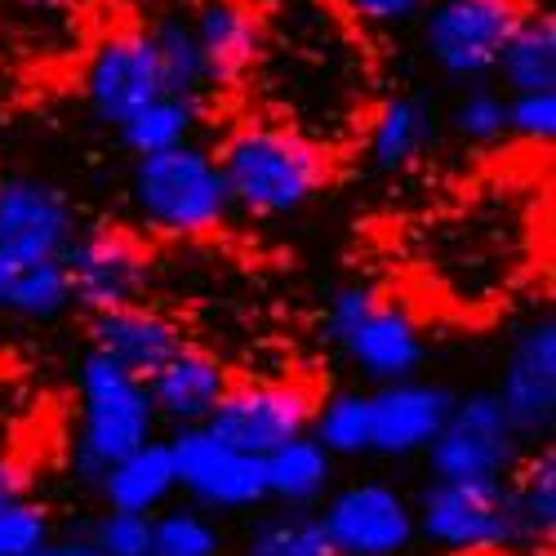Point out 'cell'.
<instances>
[{
	"label": "cell",
	"instance_id": "29",
	"mask_svg": "<svg viewBox=\"0 0 556 556\" xmlns=\"http://www.w3.org/2000/svg\"><path fill=\"white\" fill-rule=\"evenodd\" d=\"M148 36H152L161 80H165L169 94L201 99L210 89V80H205V63H201V50H197L192 23L188 18H161L156 27H148Z\"/></svg>",
	"mask_w": 556,
	"mask_h": 556
},
{
	"label": "cell",
	"instance_id": "1",
	"mask_svg": "<svg viewBox=\"0 0 556 556\" xmlns=\"http://www.w3.org/2000/svg\"><path fill=\"white\" fill-rule=\"evenodd\" d=\"M218 169L231 192V210L286 218L330 182V152L316 134L290 121H250L227 134Z\"/></svg>",
	"mask_w": 556,
	"mask_h": 556
},
{
	"label": "cell",
	"instance_id": "31",
	"mask_svg": "<svg viewBox=\"0 0 556 556\" xmlns=\"http://www.w3.org/2000/svg\"><path fill=\"white\" fill-rule=\"evenodd\" d=\"M450 125H454V134L463 138V143H472V148L503 143L507 138V94H498V89H490V85L468 89V94L454 103Z\"/></svg>",
	"mask_w": 556,
	"mask_h": 556
},
{
	"label": "cell",
	"instance_id": "36",
	"mask_svg": "<svg viewBox=\"0 0 556 556\" xmlns=\"http://www.w3.org/2000/svg\"><path fill=\"white\" fill-rule=\"evenodd\" d=\"M27 485H31V477H27L23 463H18V458H10V454H0V507L14 503V498H23V494H27Z\"/></svg>",
	"mask_w": 556,
	"mask_h": 556
},
{
	"label": "cell",
	"instance_id": "21",
	"mask_svg": "<svg viewBox=\"0 0 556 556\" xmlns=\"http://www.w3.org/2000/svg\"><path fill=\"white\" fill-rule=\"evenodd\" d=\"M108 507H121V513H161V507L178 494L174 481V454L169 441H143L138 450L121 454L112 468L94 481Z\"/></svg>",
	"mask_w": 556,
	"mask_h": 556
},
{
	"label": "cell",
	"instance_id": "30",
	"mask_svg": "<svg viewBox=\"0 0 556 556\" xmlns=\"http://www.w3.org/2000/svg\"><path fill=\"white\" fill-rule=\"evenodd\" d=\"M152 556H223V530L197 503H165L152 513Z\"/></svg>",
	"mask_w": 556,
	"mask_h": 556
},
{
	"label": "cell",
	"instance_id": "27",
	"mask_svg": "<svg viewBox=\"0 0 556 556\" xmlns=\"http://www.w3.org/2000/svg\"><path fill=\"white\" fill-rule=\"evenodd\" d=\"M369 428H375L369 392H334L326 401H316L307 432L334 458H361V454H369Z\"/></svg>",
	"mask_w": 556,
	"mask_h": 556
},
{
	"label": "cell",
	"instance_id": "7",
	"mask_svg": "<svg viewBox=\"0 0 556 556\" xmlns=\"http://www.w3.org/2000/svg\"><path fill=\"white\" fill-rule=\"evenodd\" d=\"M530 14V0H432L419 14L424 54L450 80H485L498 67L507 36Z\"/></svg>",
	"mask_w": 556,
	"mask_h": 556
},
{
	"label": "cell",
	"instance_id": "32",
	"mask_svg": "<svg viewBox=\"0 0 556 556\" xmlns=\"http://www.w3.org/2000/svg\"><path fill=\"white\" fill-rule=\"evenodd\" d=\"M85 539L99 547V556H152V517L108 507Z\"/></svg>",
	"mask_w": 556,
	"mask_h": 556
},
{
	"label": "cell",
	"instance_id": "25",
	"mask_svg": "<svg viewBox=\"0 0 556 556\" xmlns=\"http://www.w3.org/2000/svg\"><path fill=\"white\" fill-rule=\"evenodd\" d=\"M245 556H339L312 507H276L245 534Z\"/></svg>",
	"mask_w": 556,
	"mask_h": 556
},
{
	"label": "cell",
	"instance_id": "22",
	"mask_svg": "<svg viewBox=\"0 0 556 556\" xmlns=\"http://www.w3.org/2000/svg\"><path fill=\"white\" fill-rule=\"evenodd\" d=\"M263 481H267V498L281 507H312L330 494L334 485V454L320 445L312 432L276 445L271 454H263Z\"/></svg>",
	"mask_w": 556,
	"mask_h": 556
},
{
	"label": "cell",
	"instance_id": "14",
	"mask_svg": "<svg viewBox=\"0 0 556 556\" xmlns=\"http://www.w3.org/2000/svg\"><path fill=\"white\" fill-rule=\"evenodd\" d=\"M76 231V205L59 182L36 174L0 178V254L14 263L59 258Z\"/></svg>",
	"mask_w": 556,
	"mask_h": 556
},
{
	"label": "cell",
	"instance_id": "19",
	"mask_svg": "<svg viewBox=\"0 0 556 556\" xmlns=\"http://www.w3.org/2000/svg\"><path fill=\"white\" fill-rule=\"evenodd\" d=\"M143 383H148L156 419H165L174 428H197V424L210 419V409L218 405V396L227 392L231 379H227L218 356L182 343L161 369H152Z\"/></svg>",
	"mask_w": 556,
	"mask_h": 556
},
{
	"label": "cell",
	"instance_id": "15",
	"mask_svg": "<svg viewBox=\"0 0 556 556\" xmlns=\"http://www.w3.org/2000/svg\"><path fill=\"white\" fill-rule=\"evenodd\" d=\"M503 414L526 437H543L556 419V320L539 316L513 339L494 388Z\"/></svg>",
	"mask_w": 556,
	"mask_h": 556
},
{
	"label": "cell",
	"instance_id": "3",
	"mask_svg": "<svg viewBox=\"0 0 556 556\" xmlns=\"http://www.w3.org/2000/svg\"><path fill=\"white\" fill-rule=\"evenodd\" d=\"M129 201L152 231L161 237H210L231 214V192L223 182L218 156L201 143H178L152 156H134Z\"/></svg>",
	"mask_w": 556,
	"mask_h": 556
},
{
	"label": "cell",
	"instance_id": "9",
	"mask_svg": "<svg viewBox=\"0 0 556 556\" xmlns=\"http://www.w3.org/2000/svg\"><path fill=\"white\" fill-rule=\"evenodd\" d=\"M174 454V481L188 494V503L205 507V513H250V507L267 503V481H263V458L227 445L214 437L205 424L197 428H174L169 437Z\"/></svg>",
	"mask_w": 556,
	"mask_h": 556
},
{
	"label": "cell",
	"instance_id": "35",
	"mask_svg": "<svg viewBox=\"0 0 556 556\" xmlns=\"http://www.w3.org/2000/svg\"><path fill=\"white\" fill-rule=\"evenodd\" d=\"M334 5L356 18V23H369V27H401V23H414L432 0H334Z\"/></svg>",
	"mask_w": 556,
	"mask_h": 556
},
{
	"label": "cell",
	"instance_id": "6",
	"mask_svg": "<svg viewBox=\"0 0 556 556\" xmlns=\"http://www.w3.org/2000/svg\"><path fill=\"white\" fill-rule=\"evenodd\" d=\"M414 526L432 547L458 556L539 547L521 526L507 481H428L414 503Z\"/></svg>",
	"mask_w": 556,
	"mask_h": 556
},
{
	"label": "cell",
	"instance_id": "16",
	"mask_svg": "<svg viewBox=\"0 0 556 556\" xmlns=\"http://www.w3.org/2000/svg\"><path fill=\"white\" fill-rule=\"evenodd\" d=\"M454 405V392L428 379H396L369 392V414H375V428H369V454L383 458H414L432 445V437L441 432L445 414Z\"/></svg>",
	"mask_w": 556,
	"mask_h": 556
},
{
	"label": "cell",
	"instance_id": "2",
	"mask_svg": "<svg viewBox=\"0 0 556 556\" xmlns=\"http://www.w3.org/2000/svg\"><path fill=\"white\" fill-rule=\"evenodd\" d=\"M530 254V218L513 197H485L463 205L450 223H441L437 245L428 250V276L445 290L450 303H498L513 290L517 271Z\"/></svg>",
	"mask_w": 556,
	"mask_h": 556
},
{
	"label": "cell",
	"instance_id": "28",
	"mask_svg": "<svg viewBox=\"0 0 556 556\" xmlns=\"http://www.w3.org/2000/svg\"><path fill=\"white\" fill-rule=\"evenodd\" d=\"M517 481H507L513 490V503L521 513V526L530 530L534 543H552L556 534V450H539L526 463L513 468Z\"/></svg>",
	"mask_w": 556,
	"mask_h": 556
},
{
	"label": "cell",
	"instance_id": "12",
	"mask_svg": "<svg viewBox=\"0 0 556 556\" xmlns=\"http://www.w3.org/2000/svg\"><path fill=\"white\" fill-rule=\"evenodd\" d=\"M72 281V299L85 312H108L121 303H138L152 281V254L143 241L116 227L76 231L59 254Z\"/></svg>",
	"mask_w": 556,
	"mask_h": 556
},
{
	"label": "cell",
	"instance_id": "26",
	"mask_svg": "<svg viewBox=\"0 0 556 556\" xmlns=\"http://www.w3.org/2000/svg\"><path fill=\"white\" fill-rule=\"evenodd\" d=\"M67 307H76L72 299V281L63 258H31V263H14L10 276V294H5V312L18 320H59Z\"/></svg>",
	"mask_w": 556,
	"mask_h": 556
},
{
	"label": "cell",
	"instance_id": "33",
	"mask_svg": "<svg viewBox=\"0 0 556 556\" xmlns=\"http://www.w3.org/2000/svg\"><path fill=\"white\" fill-rule=\"evenodd\" d=\"M507 134L530 148H547L556 138V89H526L507 94Z\"/></svg>",
	"mask_w": 556,
	"mask_h": 556
},
{
	"label": "cell",
	"instance_id": "20",
	"mask_svg": "<svg viewBox=\"0 0 556 556\" xmlns=\"http://www.w3.org/2000/svg\"><path fill=\"white\" fill-rule=\"evenodd\" d=\"M437 134H441V121L428 99L396 94V99H383L375 116H369L365 152L375 161V169L401 174V169H414L437 148Z\"/></svg>",
	"mask_w": 556,
	"mask_h": 556
},
{
	"label": "cell",
	"instance_id": "11",
	"mask_svg": "<svg viewBox=\"0 0 556 556\" xmlns=\"http://www.w3.org/2000/svg\"><path fill=\"white\" fill-rule=\"evenodd\" d=\"M316 396L303 383H227L205 428L254 458L271 454L312 428Z\"/></svg>",
	"mask_w": 556,
	"mask_h": 556
},
{
	"label": "cell",
	"instance_id": "24",
	"mask_svg": "<svg viewBox=\"0 0 556 556\" xmlns=\"http://www.w3.org/2000/svg\"><path fill=\"white\" fill-rule=\"evenodd\" d=\"M197 121H201V99H182V94H169L165 89V94L143 103L116 129H121V143L134 156H152V152L188 143V138L197 134Z\"/></svg>",
	"mask_w": 556,
	"mask_h": 556
},
{
	"label": "cell",
	"instance_id": "18",
	"mask_svg": "<svg viewBox=\"0 0 556 556\" xmlns=\"http://www.w3.org/2000/svg\"><path fill=\"white\" fill-rule=\"evenodd\" d=\"M182 343V330L156 307L143 303H121L108 312H89V348L116 361L129 375L148 379L152 369H161Z\"/></svg>",
	"mask_w": 556,
	"mask_h": 556
},
{
	"label": "cell",
	"instance_id": "13",
	"mask_svg": "<svg viewBox=\"0 0 556 556\" xmlns=\"http://www.w3.org/2000/svg\"><path fill=\"white\" fill-rule=\"evenodd\" d=\"M165 94L152 36L143 27H121L99 40L85 67V103L103 125H125L143 103Z\"/></svg>",
	"mask_w": 556,
	"mask_h": 556
},
{
	"label": "cell",
	"instance_id": "37",
	"mask_svg": "<svg viewBox=\"0 0 556 556\" xmlns=\"http://www.w3.org/2000/svg\"><path fill=\"white\" fill-rule=\"evenodd\" d=\"M31 556H99V547L89 543L85 534H80V539H54V534H50Z\"/></svg>",
	"mask_w": 556,
	"mask_h": 556
},
{
	"label": "cell",
	"instance_id": "5",
	"mask_svg": "<svg viewBox=\"0 0 556 556\" xmlns=\"http://www.w3.org/2000/svg\"><path fill=\"white\" fill-rule=\"evenodd\" d=\"M326 330L361 375L383 388L414 379L428 361V339L396 299H383L369 286H339L326 303Z\"/></svg>",
	"mask_w": 556,
	"mask_h": 556
},
{
	"label": "cell",
	"instance_id": "39",
	"mask_svg": "<svg viewBox=\"0 0 556 556\" xmlns=\"http://www.w3.org/2000/svg\"><path fill=\"white\" fill-rule=\"evenodd\" d=\"M23 5H31V10H72L76 0H23Z\"/></svg>",
	"mask_w": 556,
	"mask_h": 556
},
{
	"label": "cell",
	"instance_id": "4",
	"mask_svg": "<svg viewBox=\"0 0 556 556\" xmlns=\"http://www.w3.org/2000/svg\"><path fill=\"white\" fill-rule=\"evenodd\" d=\"M76 396H80V428H76V477L94 485L112 463L143 441L156 437V409L148 383L89 348L76 369Z\"/></svg>",
	"mask_w": 556,
	"mask_h": 556
},
{
	"label": "cell",
	"instance_id": "17",
	"mask_svg": "<svg viewBox=\"0 0 556 556\" xmlns=\"http://www.w3.org/2000/svg\"><path fill=\"white\" fill-rule=\"evenodd\" d=\"M188 23H192V36H197L210 89L214 85L218 89L241 85L267 50L263 14L254 5H245V0H205Z\"/></svg>",
	"mask_w": 556,
	"mask_h": 556
},
{
	"label": "cell",
	"instance_id": "23",
	"mask_svg": "<svg viewBox=\"0 0 556 556\" xmlns=\"http://www.w3.org/2000/svg\"><path fill=\"white\" fill-rule=\"evenodd\" d=\"M503 94H526V89H556V18L530 10L521 27L507 36L498 67Z\"/></svg>",
	"mask_w": 556,
	"mask_h": 556
},
{
	"label": "cell",
	"instance_id": "8",
	"mask_svg": "<svg viewBox=\"0 0 556 556\" xmlns=\"http://www.w3.org/2000/svg\"><path fill=\"white\" fill-rule=\"evenodd\" d=\"M424 458L432 481H507L521 463V432L494 392H468L454 396Z\"/></svg>",
	"mask_w": 556,
	"mask_h": 556
},
{
	"label": "cell",
	"instance_id": "10",
	"mask_svg": "<svg viewBox=\"0 0 556 556\" xmlns=\"http://www.w3.org/2000/svg\"><path fill=\"white\" fill-rule=\"evenodd\" d=\"M316 517L339 556H405L419 539L414 503L388 481H348L326 494Z\"/></svg>",
	"mask_w": 556,
	"mask_h": 556
},
{
	"label": "cell",
	"instance_id": "34",
	"mask_svg": "<svg viewBox=\"0 0 556 556\" xmlns=\"http://www.w3.org/2000/svg\"><path fill=\"white\" fill-rule=\"evenodd\" d=\"M50 539V513L27 494L0 507V556H31Z\"/></svg>",
	"mask_w": 556,
	"mask_h": 556
},
{
	"label": "cell",
	"instance_id": "38",
	"mask_svg": "<svg viewBox=\"0 0 556 556\" xmlns=\"http://www.w3.org/2000/svg\"><path fill=\"white\" fill-rule=\"evenodd\" d=\"M10 276H14V258L0 254V312H5V294H10Z\"/></svg>",
	"mask_w": 556,
	"mask_h": 556
}]
</instances>
